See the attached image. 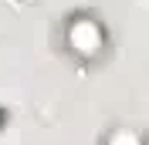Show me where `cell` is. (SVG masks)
I'll return each mask as SVG.
<instances>
[{
    "label": "cell",
    "mask_w": 149,
    "mask_h": 145,
    "mask_svg": "<svg viewBox=\"0 0 149 145\" xmlns=\"http://www.w3.org/2000/svg\"><path fill=\"white\" fill-rule=\"evenodd\" d=\"M61 41H65V51L81 64V68H92L109 54V30H105V20L92 10H74L65 17V30H61Z\"/></svg>",
    "instance_id": "6da1fadb"
},
{
    "label": "cell",
    "mask_w": 149,
    "mask_h": 145,
    "mask_svg": "<svg viewBox=\"0 0 149 145\" xmlns=\"http://www.w3.org/2000/svg\"><path fill=\"white\" fill-rule=\"evenodd\" d=\"M102 145H149V135L136 125H112L105 132Z\"/></svg>",
    "instance_id": "7a4b0ae2"
},
{
    "label": "cell",
    "mask_w": 149,
    "mask_h": 145,
    "mask_svg": "<svg viewBox=\"0 0 149 145\" xmlns=\"http://www.w3.org/2000/svg\"><path fill=\"white\" fill-rule=\"evenodd\" d=\"M7 122H10V111L3 108V105H0V132H3V128H7Z\"/></svg>",
    "instance_id": "3957f363"
}]
</instances>
